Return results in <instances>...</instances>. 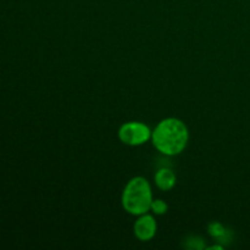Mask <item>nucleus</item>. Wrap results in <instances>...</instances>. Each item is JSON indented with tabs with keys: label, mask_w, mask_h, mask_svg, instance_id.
<instances>
[{
	"label": "nucleus",
	"mask_w": 250,
	"mask_h": 250,
	"mask_svg": "<svg viewBox=\"0 0 250 250\" xmlns=\"http://www.w3.org/2000/svg\"><path fill=\"white\" fill-rule=\"evenodd\" d=\"M189 133L181 120L168 117L163 120L151 132L154 146L165 155H177L187 146Z\"/></svg>",
	"instance_id": "f257e3e1"
},
{
	"label": "nucleus",
	"mask_w": 250,
	"mask_h": 250,
	"mask_svg": "<svg viewBox=\"0 0 250 250\" xmlns=\"http://www.w3.org/2000/svg\"><path fill=\"white\" fill-rule=\"evenodd\" d=\"M119 138L127 146H142L151 138V131L142 122H127L120 127Z\"/></svg>",
	"instance_id": "7ed1b4c3"
},
{
	"label": "nucleus",
	"mask_w": 250,
	"mask_h": 250,
	"mask_svg": "<svg viewBox=\"0 0 250 250\" xmlns=\"http://www.w3.org/2000/svg\"><path fill=\"white\" fill-rule=\"evenodd\" d=\"M134 234L139 241H150L156 233V222L151 215L143 214L134 224Z\"/></svg>",
	"instance_id": "20e7f679"
},
{
	"label": "nucleus",
	"mask_w": 250,
	"mask_h": 250,
	"mask_svg": "<svg viewBox=\"0 0 250 250\" xmlns=\"http://www.w3.org/2000/svg\"><path fill=\"white\" fill-rule=\"evenodd\" d=\"M150 210L155 215H164L166 211H167V204H166V203L164 202V200H161V199L153 200V203H151Z\"/></svg>",
	"instance_id": "423d86ee"
},
{
	"label": "nucleus",
	"mask_w": 250,
	"mask_h": 250,
	"mask_svg": "<svg viewBox=\"0 0 250 250\" xmlns=\"http://www.w3.org/2000/svg\"><path fill=\"white\" fill-rule=\"evenodd\" d=\"M155 185L161 190H170L176 185V176L170 168H161L155 173Z\"/></svg>",
	"instance_id": "39448f33"
},
{
	"label": "nucleus",
	"mask_w": 250,
	"mask_h": 250,
	"mask_svg": "<svg viewBox=\"0 0 250 250\" xmlns=\"http://www.w3.org/2000/svg\"><path fill=\"white\" fill-rule=\"evenodd\" d=\"M121 202L124 209L131 215L146 214L153 203V193L148 181L143 177L132 178L125 187Z\"/></svg>",
	"instance_id": "f03ea898"
}]
</instances>
